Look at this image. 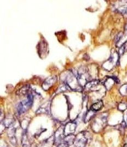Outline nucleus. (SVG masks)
Returning a JSON list of instances; mask_svg holds the SVG:
<instances>
[{"label": "nucleus", "mask_w": 127, "mask_h": 147, "mask_svg": "<svg viewBox=\"0 0 127 147\" xmlns=\"http://www.w3.org/2000/svg\"><path fill=\"white\" fill-rule=\"evenodd\" d=\"M57 147H67L64 143L60 144V145H59Z\"/></svg>", "instance_id": "16"}, {"label": "nucleus", "mask_w": 127, "mask_h": 147, "mask_svg": "<svg viewBox=\"0 0 127 147\" xmlns=\"http://www.w3.org/2000/svg\"><path fill=\"white\" fill-rule=\"evenodd\" d=\"M102 107H103V102L102 101L100 100L93 104L90 107V109L96 112L100 110Z\"/></svg>", "instance_id": "12"}, {"label": "nucleus", "mask_w": 127, "mask_h": 147, "mask_svg": "<svg viewBox=\"0 0 127 147\" xmlns=\"http://www.w3.org/2000/svg\"><path fill=\"white\" fill-rule=\"evenodd\" d=\"M125 31L127 32V24H126V27H125Z\"/></svg>", "instance_id": "17"}, {"label": "nucleus", "mask_w": 127, "mask_h": 147, "mask_svg": "<svg viewBox=\"0 0 127 147\" xmlns=\"http://www.w3.org/2000/svg\"><path fill=\"white\" fill-rule=\"evenodd\" d=\"M54 144V136H53L41 142L37 147H52Z\"/></svg>", "instance_id": "7"}, {"label": "nucleus", "mask_w": 127, "mask_h": 147, "mask_svg": "<svg viewBox=\"0 0 127 147\" xmlns=\"http://www.w3.org/2000/svg\"><path fill=\"white\" fill-rule=\"evenodd\" d=\"M76 128V123L74 122H70L67 123V124L64 126V133L65 136L68 135L73 134L75 132Z\"/></svg>", "instance_id": "6"}, {"label": "nucleus", "mask_w": 127, "mask_h": 147, "mask_svg": "<svg viewBox=\"0 0 127 147\" xmlns=\"http://www.w3.org/2000/svg\"><path fill=\"white\" fill-rule=\"evenodd\" d=\"M65 137L64 133V126H61L59 127L54 135V145L58 146L60 144L63 143Z\"/></svg>", "instance_id": "5"}, {"label": "nucleus", "mask_w": 127, "mask_h": 147, "mask_svg": "<svg viewBox=\"0 0 127 147\" xmlns=\"http://www.w3.org/2000/svg\"><path fill=\"white\" fill-rule=\"evenodd\" d=\"M107 123V116L105 114H102L96 116L94 119L91 127L94 132L96 133H99L102 131L106 125Z\"/></svg>", "instance_id": "1"}, {"label": "nucleus", "mask_w": 127, "mask_h": 147, "mask_svg": "<svg viewBox=\"0 0 127 147\" xmlns=\"http://www.w3.org/2000/svg\"><path fill=\"white\" fill-rule=\"evenodd\" d=\"M55 80H56L54 78V77H52V78L51 77L49 78H48L43 83V84L42 86L43 89L45 90H48V89H49V88L53 84Z\"/></svg>", "instance_id": "10"}, {"label": "nucleus", "mask_w": 127, "mask_h": 147, "mask_svg": "<svg viewBox=\"0 0 127 147\" xmlns=\"http://www.w3.org/2000/svg\"><path fill=\"white\" fill-rule=\"evenodd\" d=\"M95 111H94L93 110H92V109H90L89 110H88L86 113V114L84 116V121L85 123H87L88 122H89V121L91 120L95 115Z\"/></svg>", "instance_id": "11"}, {"label": "nucleus", "mask_w": 127, "mask_h": 147, "mask_svg": "<svg viewBox=\"0 0 127 147\" xmlns=\"http://www.w3.org/2000/svg\"><path fill=\"white\" fill-rule=\"evenodd\" d=\"M76 136L74 134H70L68 135L67 136H65L63 143L67 146V147H70L74 144V142L75 140Z\"/></svg>", "instance_id": "9"}, {"label": "nucleus", "mask_w": 127, "mask_h": 147, "mask_svg": "<svg viewBox=\"0 0 127 147\" xmlns=\"http://www.w3.org/2000/svg\"><path fill=\"white\" fill-rule=\"evenodd\" d=\"M118 109L121 111H124L127 109V103L125 102H122L118 105Z\"/></svg>", "instance_id": "14"}, {"label": "nucleus", "mask_w": 127, "mask_h": 147, "mask_svg": "<svg viewBox=\"0 0 127 147\" xmlns=\"http://www.w3.org/2000/svg\"><path fill=\"white\" fill-rule=\"evenodd\" d=\"M119 62V54L117 52L114 53L111 55L110 57L102 65L103 67L108 71H110L114 67L118 65Z\"/></svg>", "instance_id": "3"}, {"label": "nucleus", "mask_w": 127, "mask_h": 147, "mask_svg": "<svg viewBox=\"0 0 127 147\" xmlns=\"http://www.w3.org/2000/svg\"><path fill=\"white\" fill-rule=\"evenodd\" d=\"M33 95L32 94H27V99L20 102L17 108V113L18 115L23 114L31 107L33 104Z\"/></svg>", "instance_id": "2"}, {"label": "nucleus", "mask_w": 127, "mask_h": 147, "mask_svg": "<svg viewBox=\"0 0 127 147\" xmlns=\"http://www.w3.org/2000/svg\"><path fill=\"white\" fill-rule=\"evenodd\" d=\"M88 142L86 132H81L76 136L74 146L76 147H85Z\"/></svg>", "instance_id": "4"}, {"label": "nucleus", "mask_w": 127, "mask_h": 147, "mask_svg": "<svg viewBox=\"0 0 127 147\" xmlns=\"http://www.w3.org/2000/svg\"></svg>", "instance_id": "19"}, {"label": "nucleus", "mask_w": 127, "mask_h": 147, "mask_svg": "<svg viewBox=\"0 0 127 147\" xmlns=\"http://www.w3.org/2000/svg\"><path fill=\"white\" fill-rule=\"evenodd\" d=\"M29 85H25L20 88V90L17 92V94L18 95H25L28 93L29 90Z\"/></svg>", "instance_id": "13"}, {"label": "nucleus", "mask_w": 127, "mask_h": 147, "mask_svg": "<svg viewBox=\"0 0 127 147\" xmlns=\"http://www.w3.org/2000/svg\"><path fill=\"white\" fill-rule=\"evenodd\" d=\"M114 82L115 81L114 80L113 77H107V78L105 79L103 81H101L102 84H103L104 87L107 89H111V88L114 86Z\"/></svg>", "instance_id": "8"}, {"label": "nucleus", "mask_w": 127, "mask_h": 147, "mask_svg": "<svg viewBox=\"0 0 127 147\" xmlns=\"http://www.w3.org/2000/svg\"><path fill=\"white\" fill-rule=\"evenodd\" d=\"M123 147H127V144H124V146H123Z\"/></svg>", "instance_id": "18"}, {"label": "nucleus", "mask_w": 127, "mask_h": 147, "mask_svg": "<svg viewBox=\"0 0 127 147\" xmlns=\"http://www.w3.org/2000/svg\"><path fill=\"white\" fill-rule=\"evenodd\" d=\"M120 92L122 95H127V84H125L120 87Z\"/></svg>", "instance_id": "15"}]
</instances>
